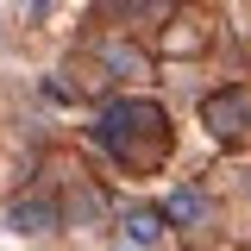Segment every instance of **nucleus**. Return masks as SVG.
<instances>
[{"mask_svg":"<svg viewBox=\"0 0 251 251\" xmlns=\"http://www.w3.org/2000/svg\"><path fill=\"white\" fill-rule=\"evenodd\" d=\"M163 232H170V214H157V207H132V214L120 220V245L126 251H157Z\"/></svg>","mask_w":251,"mask_h":251,"instance_id":"nucleus-1","label":"nucleus"},{"mask_svg":"<svg viewBox=\"0 0 251 251\" xmlns=\"http://www.w3.org/2000/svg\"><path fill=\"white\" fill-rule=\"evenodd\" d=\"M6 226H13V232H50V226H57V207H50L44 195H19V201L6 207Z\"/></svg>","mask_w":251,"mask_h":251,"instance_id":"nucleus-2","label":"nucleus"},{"mask_svg":"<svg viewBox=\"0 0 251 251\" xmlns=\"http://www.w3.org/2000/svg\"><path fill=\"white\" fill-rule=\"evenodd\" d=\"M163 214H170V226H207V195L195 182H176L170 201H163Z\"/></svg>","mask_w":251,"mask_h":251,"instance_id":"nucleus-3","label":"nucleus"},{"mask_svg":"<svg viewBox=\"0 0 251 251\" xmlns=\"http://www.w3.org/2000/svg\"><path fill=\"white\" fill-rule=\"evenodd\" d=\"M50 6H57V0H25V19H44Z\"/></svg>","mask_w":251,"mask_h":251,"instance_id":"nucleus-4","label":"nucleus"},{"mask_svg":"<svg viewBox=\"0 0 251 251\" xmlns=\"http://www.w3.org/2000/svg\"><path fill=\"white\" fill-rule=\"evenodd\" d=\"M120 251H126V245H120Z\"/></svg>","mask_w":251,"mask_h":251,"instance_id":"nucleus-5","label":"nucleus"}]
</instances>
